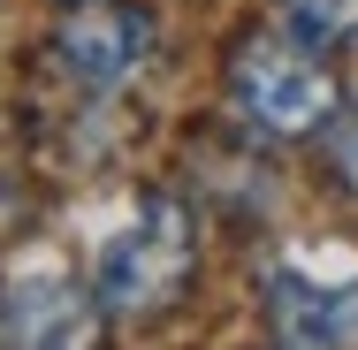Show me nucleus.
Instances as JSON below:
<instances>
[{"instance_id":"1","label":"nucleus","mask_w":358,"mask_h":350,"mask_svg":"<svg viewBox=\"0 0 358 350\" xmlns=\"http://www.w3.org/2000/svg\"><path fill=\"white\" fill-rule=\"evenodd\" d=\"M199 275V228L183 198H145L107 244H99V267H92V297L107 320H152L168 312Z\"/></svg>"},{"instance_id":"2","label":"nucleus","mask_w":358,"mask_h":350,"mask_svg":"<svg viewBox=\"0 0 358 350\" xmlns=\"http://www.w3.org/2000/svg\"><path fill=\"white\" fill-rule=\"evenodd\" d=\"M229 92L244 107V122H259L267 138H313L336 122V69L320 61V46H305L297 31H252L229 54Z\"/></svg>"},{"instance_id":"3","label":"nucleus","mask_w":358,"mask_h":350,"mask_svg":"<svg viewBox=\"0 0 358 350\" xmlns=\"http://www.w3.org/2000/svg\"><path fill=\"white\" fill-rule=\"evenodd\" d=\"M145 54H152V15L145 8H115V0H76L69 23L54 31V61L76 84H92V92L130 84L145 69Z\"/></svg>"},{"instance_id":"4","label":"nucleus","mask_w":358,"mask_h":350,"mask_svg":"<svg viewBox=\"0 0 358 350\" xmlns=\"http://www.w3.org/2000/svg\"><path fill=\"white\" fill-rule=\"evenodd\" d=\"M267 320L282 343H358V275L320 282L313 267H275L267 282Z\"/></svg>"},{"instance_id":"5","label":"nucleus","mask_w":358,"mask_h":350,"mask_svg":"<svg viewBox=\"0 0 358 350\" xmlns=\"http://www.w3.org/2000/svg\"><path fill=\"white\" fill-rule=\"evenodd\" d=\"M0 328L15 335V343H69L76 328V289L62 275H23L0 289Z\"/></svg>"},{"instance_id":"6","label":"nucleus","mask_w":358,"mask_h":350,"mask_svg":"<svg viewBox=\"0 0 358 350\" xmlns=\"http://www.w3.org/2000/svg\"><path fill=\"white\" fill-rule=\"evenodd\" d=\"M282 31H297L305 46H336L358 31V0H282Z\"/></svg>"},{"instance_id":"7","label":"nucleus","mask_w":358,"mask_h":350,"mask_svg":"<svg viewBox=\"0 0 358 350\" xmlns=\"http://www.w3.org/2000/svg\"><path fill=\"white\" fill-rule=\"evenodd\" d=\"M328 160H336V175H343V191H358V107L336 122V145H328Z\"/></svg>"},{"instance_id":"8","label":"nucleus","mask_w":358,"mask_h":350,"mask_svg":"<svg viewBox=\"0 0 358 350\" xmlns=\"http://www.w3.org/2000/svg\"><path fill=\"white\" fill-rule=\"evenodd\" d=\"M69 8H76V0H69Z\"/></svg>"}]
</instances>
